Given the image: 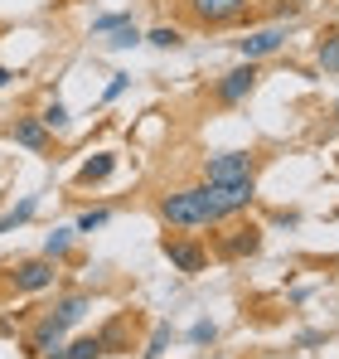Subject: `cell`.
I'll list each match as a JSON object with an SVG mask.
<instances>
[{
	"label": "cell",
	"instance_id": "25",
	"mask_svg": "<svg viewBox=\"0 0 339 359\" xmlns=\"http://www.w3.org/2000/svg\"><path fill=\"white\" fill-rule=\"evenodd\" d=\"M214 335H219V325H214V320H199V325L189 330V340H194V345H209Z\"/></svg>",
	"mask_w": 339,
	"mask_h": 359
},
{
	"label": "cell",
	"instance_id": "28",
	"mask_svg": "<svg viewBox=\"0 0 339 359\" xmlns=\"http://www.w3.org/2000/svg\"><path fill=\"white\" fill-rule=\"evenodd\" d=\"M44 359H73V355H68V345H58V350H49Z\"/></svg>",
	"mask_w": 339,
	"mask_h": 359
},
{
	"label": "cell",
	"instance_id": "7",
	"mask_svg": "<svg viewBox=\"0 0 339 359\" xmlns=\"http://www.w3.org/2000/svg\"><path fill=\"white\" fill-rule=\"evenodd\" d=\"M209 199H214V209L219 214H242L252 199H257V184H252V175L247 180H228V184H209Z\"/></svg>",
	"mask_w": 339,
	"mask_h": 359
},
{
	"label": "cell",
	"instance_id": "9",
	"mask_svg": "<svg viewBox=\"0 0 339 359\" xmlns=\"http://www.w3.org/2000/svg\"><path fill=\"white\" fill-rule=\"evenodd\" d=\"M189 15L199 25H233L247 15V0H189Z\"/></svg>",
	"mask_w": 339,
	"mask_h": 359
},
{
	"label": "cell",
	"instance_id": "5",
	"mask_svg": "<svg viewBox=\"0 0 339 359\" xmlns=\"http://www.w3.org/2000/svg\"><path fill=\"white\" fill-rule=\"evenodd\" d=\"M160 252H165L184 277H199V272L209 267V248L194 243V238H170V233H165V238H160Z\"/></svg>",
	"mask_w": 339,
	"mask_h": 359
},
{
	"label": "cell",
	"instance_id": "18",
	"mask_svg": "<svg viewBox=\"0 0 339 359\" xmlns=\"http://www.w3.org/2000/svg\"><path fill=\"white\" fill-rule=\"evenodd\" d=\"M146 44H155V49H179L184 39H179V29H170V25H155V29L146 34Z\"/></svg>",
	"mask_w": 339,
	"mask_h": 359
},
{
	"label": "cell",
	"instance_id": "20",
	"mask_svg": "<svg viewBox=\"0 0 339 359\" xmlns=\"http://www.w3.org/2000/svg\"><path fill=\"white\" fill-rule=\"evenodd\" d=\"M141 39H146V34H141V29L126 20L121 29H112V39H107V44H112V49H131V44H141Z\"/></svg>",
	"mask_w": 339,
	"mask_h": 359
},
{
	"label": "cell",
	"instance_id": "8",
	"mask_svg": "<svg viewBox=\"0 0 339 359\" xmlns=\"http://www.w3.org/2000/svg\"><path fill=\"white\" fill-rule=\"evenodd\" d=\"M237 49H242V59H247V63H257V59H272V54H282V49H286V29H282V25L252 29L247 39H237Z\"/></svg>",
	"mask_w": 339,
	"mask_h": 359
},
{
	"label": "cell",
	"instance_id": "23",
	"mask_svg": "<svg viewBox=\"0 0 339 359\" xmlns=\"http://www.w3.org/2000/svg\"><path fill=\"white\" fill-rule=\"evenodd\" d=\"M170 345V325H155V335H151V345H146V359H160Z\"/></svg>",
	"mask_w": 339,
	"mask_h": 359
},
{
	"label": "cell",
	"instance_id": "27",
	"mask_svg": "<svg viewBox=\"0 0 339 359\" xmlns=\"http://www.w3.org/2000/svg\"><path fill=\"white\" fill-rule=\"evenodd\" d=\"M15 78H20V73H15V68H0V88H10V83H15Z\"/></svg>",
	"mask_w": 339,
	"mask_h": 359
},
{
	"label": "cell",
	"instance_id": "17",
	"mask_svg": "<svg viewBox=\"0 0 339 359\" xmlns=\"http://www.w3.org/2000/svg\"><path fill=\"white\" fill-rule=\"evenodd\" d=\"M34 209H39V199H34V194H29V199H20V204H15V209H10V214L0 219V233H10V229H20V224H25V219H29Z\"/></svg>",
	"mask_w": 339,
	"mask_h": 359
},
{
	"label": "cell",
	"instance_id": "3",
	"mask_svg": "<svg viewBox=\"0 0 339 359\" xmlns=\"http://www.w3.org/2000/svg\"><path fill=\"white\" fill-rule=\"evenodd\" d=\"M257 170V156L252 151H219L204 161V184H228V180H247Z\"/></svg>",
	"mask_w": 339,
	"mask_h": 359
},
{
	"label": "cell",
	"instance_id": "15",
	"mask_svg": "<svg viewBox=\"0 0 339 359\" xmlns=\"http://www.w3.org/2000/svg\"><path fill=\"white\" fill-rule=\"evenodd\" d=\"M315 63H320L325 73H339V29H330V34L315 44Z\"/></svg>",
	"mask_w": 339,
	"mask_h": 359
},
{
	"label": "cell",
	"instance_id": "22",
	"mask_svg": "<svg viewBox=\"0 0 339 359\" xmlns=\"http://www.w3.org/2000/svg\"><path fill=\"white\" fill-rule=\"evenodd\" d=\"M112 214L107 209H88V214H78V233H92V229H102Z\"/></svg>",
	"mask_w": 339,
	"mask_h": 359
},
{
	"label": "cell",
	"instance_id": "29",
	"mask_svg": "<svg viewBox=\"0 0 339 359\" xmlns=\"http://www.w3.org/2000/svg\"><path fill=\"white\" fill-rule=\"evenodd\" d=\"M335 121H339V102H335Z\"/></svg>",
	"mask_w": 339,
	"mask_h": 359
},
{
	"label": "cell",
	"instance_id": "24",
	"mask_svg": "<svg viewBox=\"0 0 339 359\" xmlns=\"http://www.w3.org/2000/svg\"><path fill=\"white\" fill-rule=\"evenodd\" d=\"M126 20H131V15H97V20H92V34H112V29L126 25Z\"/></svg>",
	"mask_w": 339,
	"mask_h": 359
},
{
	"label": "cell",
	"instance_id": "10",
	"mask_svg": "<svg viewBox=\"0 0 339 359\" xmlns=\"http://www.w3.org/2000/svg\"><path fill=\"white\" fill-rule=\"evenodd\" d=\"M63 335H68V330L58 325L54 316H44V320L25 335V359H44L49 350H58V345H63Z\"/></svg>",
	"mask_w": 339,
	"mask_h": 359
},
{
	"label": "cell",
	"instance_id": "19",
	"mask_svg": "<svg viewBox=\"0 0 339 359\" xmlns=\"http://www.w3.org/2000/svg\"><path fill=\"white\" fill-rule=\"evenodd\" d=\"M68 355H73V359H97V355H107V350H102V340H97V335H83V340H73V345H68Z\"/></svg>",
	"mask_w": 339,
	"mask_h": 359
},
{
	"label": "cell",
	"instance_id": "21",
	"mask_svg": "<svg viewBox=\"0 0 339 359\" xmlns=\"http://www.w3.org/2000/svg\"><path fill=\"white\" fill-rule=\"evenodd\" d=\"M39 117H44V126H49V131H68V107H63V102H49Z\"/></svg>",
	"mask_w": 339,
	"mask_h": 359
},
{
	"label": "cell",
	"instance_id": "6",
	"mask_svg": "<svg viewBox=\"0 0 339 359\" xmlns=\"http://www.w3.org/2000/svg\"><path fill=\"white\" fill-rule=\"evenodd\" d=\"M257 63H242V68H233V73H223L219 83H214V97L223 102V107H237V102H247L252 97V88H257Z\"/></svg>",
	"mask_w": 339,
	"mask_h": 359
},
{
	"label": "cell",
	"instance_id": "14",
	"mask_svg": "<svg viewBox=\"0 0 339 359\" xmlns=\"http://www.w3.org/2000/svg\"><path fill=\"white\" fill-rule=\"evenodd\" d=\"M97 340H102V350H107V355H126V350H131L126 320H112V325H102V330H97Z\"/></svg>",
	"mask_w": 339,
	"mask_h": 359
},
{
	"label": "cell",
	"instance_id": "16",
	"mask_svg": "<svg viewBox=\"0 0 339 359\" xmlns=\"http://www.w3.org/2000/svg\"><path fill=\"white\" fill-rule=\"evenodd\" d=\"M73 233H78V229H54V233H49V238H44V257H68V252H73Z\"/></svg>",
	"mask_w": 339,
	"mask_h": 359
},
{
	"label": "cell",
	"instance_id": "13",
	"mask_svg": "<svg viewBox=\"0 0 339 359\" xmlns=\"http://www.w3.org/2000/svg\"><path fill=\"white\" fill-rule=\"evenodd\" d=\"M88 306H92V301H88V292H73V297L54 301V311H49V316H54L58 325H63V330H68V325H78V320H83V316H88Z\"/></svg>",
	"mask_w": 339,
	"mask_h": 359
},
{
	"label": "cell",
	"instance_id": "2",
	"mask_svg": "<svg viewBox=\"0 0 339 359\" xmlns=\"http://www.w3.org/2000/svg\"><path fill=\"white\" fill-rule=\"evenodd\" d=\"M5 272H10V287L29 297V292H49V287H54V277H58V262H54V257H44V252H39V257H25V262H10Z\"/></svg>",
	"mask_w": 339,
	"mask_h": 359
},
{
	"label": "cell",
	"instance_id": "11",
	"mask_svg": "<svg viewBox=\"0 0 339 359\" xmlns=\"http://www.w3.org/2000/svg\"><path fill=\"white\" fill-rule=\"evenodd\" d=\"M10 136H15L25 151H49V146H54V131L44 126V117H15Z\"/></svg>",
	"mask_w": 339,
	"mask_h": 359
},
{
	"label": "cell",
	"instance_id": "26",
	"mask_svg": "<svg viewBox=\"0 0 339 359\" xmlns=\"http://www.w3.org/2000/svg\"><path fill=\"white\" fill-rule=\"evenodd\" d=\"M126 83H131L126 73H112V83H107V93H102V102H112V97H121V93H126Z\"/></svg>",
	"mask_w": 339,
	"mask_h": 359
},
{
	"label": "cell",
	"instance_id": "12",
	"mask_svg": "<svg viewBox=\"0 0 339 359\" xmlns=\"http://www.w3.org/2000/svg\"><path fill=\"white\" fill-rule=\"evenodd\" d=\"M112 170H116V156H112V151H97V156H88V161L78 165V184H83V189H92V184L112 180Z\"/></svg>",
	"mask_w": 339,
	"mask_h": 359
},
{
	"label": "cell",
	"instance_id": "1",
	"mask_svg": "<svg viewBox=\"0 0 339 359\" xmlns=\"http://www.w3.org/2000/svg\"><path fill=\"white\" fill-rule=\"evenodd\" d=\"M160 219L170 229H209V224H223V214L214 209L209 199V184H184V189H170L160 194Z\"/></svg>",
	"mask_w": 339,
	"mask_h": 359
},
{
	"label": "cell",
	"instance_id": "4",
	"mask_svg": "<svg viewBox=\"0 0 339 359\" xmlns=\"http://www.w3.org/2000/svg\"><path fill=\"white\" fill-rule=\"evenodd\" d=\"M257 248H262V229H257V224H233V229H223V233L214 238V252H219V257H228V262L252 257Z\"/></svg>",
	"mask_w": 339,
	"mask_h": 359
}]
</instances>
